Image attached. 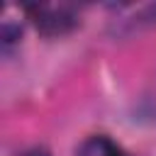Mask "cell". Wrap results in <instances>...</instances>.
<instances>
[{"label":"cell","instance_id":"2","mask_svg":"<svg viewBox=\"0 0 156 156\" xmlns=\"http://www.w3.org/2000/svg\"><path fill=\"white\" fill-rule=\"evenodd\" d=\"M76 156H129L119 144H115L110 136H90L80 144V149L76 151Z\"/></svg>","mask_w":156,"mask_h":156},{"label":"cell","instance_id":"3","mask_svg":"<svg viewBox=\"0 0 156 156\" xmlns=\"http://www.w3.org/2000/svg\"><path fill=\"white\" fill-rule=\"evenodd\" d=\"M20 156H51V154H49V149H44V146H34V149L22 151Z\"/></svg>","mask_w":156,"mask_h":156},{"label":"cell","instance_id":"1","mask_svg":"<svg viewBox=\"0 0 156 156\" xmlns=\"http://www.w3.org/2000/svg\"><path fill=\"white\" fill-rule=\"evenodd\" d=\"M24 10L29 12L37 29L49 37L66 34L78 24V17L71 5H27Z\"/></svg>","mask_w":156,"mask_h":156}]
</instances>
